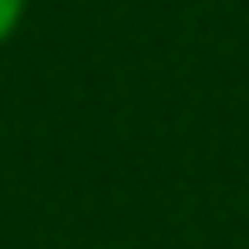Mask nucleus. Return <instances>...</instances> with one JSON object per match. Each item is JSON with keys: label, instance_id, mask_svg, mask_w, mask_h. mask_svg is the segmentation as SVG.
I'll return each instance as SVG.
<instances>
[{"label": "nucleus", "instance_id": "obj_1", "mask_svg": "<svg viewBox=\"0 0 249 249\" xmlns=\"http://www.w3.org/2000/svg\"><path fill=\"white\" fill-rule=\"evenodd\" d=\"M23 9H28V0H0V46H5L9 37L18 33V23H23Z\"/></svg>", "mask_w": 249, "mask_h": 249}]
</instances>
